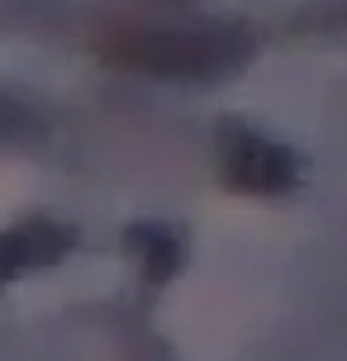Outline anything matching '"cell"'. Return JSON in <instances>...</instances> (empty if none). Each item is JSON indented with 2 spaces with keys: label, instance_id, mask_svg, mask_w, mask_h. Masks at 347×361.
Instances as JSON below:
<instances>
[{
  "label": "cell",
  "instance_id": "3957f363",
  "mask_svg": "<svg viewBox=\"0 0 347 361\" xmlns=\"http://www.w3.org/2000/svg\"><path fill=\"white\" fill-rule=\"evenodd\" d=\"M76 247V233L67 224H53V219H29L10 233H0V281L10 276H24V271H43L62 262V257Z\"/></svg>",
  "mask_w": 347,
  "mask_h": 361
},
{
  "label": "cell",
  "instance_id": "7a4b0ae2",
  "mask_svg": "<svg viewBox=\"0 0 347 361\" xmlns=\"http://www.w3.org/2000/svg\"><path fill=\"white\" fill-rule=\"evenodd\" d=\"M219 176L229 190L238 195H291L300 185V157H295L286 143L267 138L262 128L243 124V119H229L219 124Z\"/></svg>",
  "mask_w": 347,
  "mask_h": 361
},
{
  "label": "cell",
  "instance_id": "277c9868",
  "mask_svg": "<svg viewBox=\"0 0 347 361\" xmlns=\"http://www.w3.org/2000/svg\"><path fill=\"white\" fill-rule=\"evenodd\" d=\"M128 252L138 257V267H143L147 281H171L185 262V243L176 228H162V224H138V228H128Z\"/></svg>",
  "mask_w": 347,
  "mask_h": 361
},
{
  "label": "cell",
  "instance_id": "6da1fadb",
  "mask_svg": "<svg viewBox=\"0 0 347 361\" xmlns=\"http://www.w3.org/2000/svg\"><path fill=\"white\" fill-rule=\"evenodd\" d=\"M257 53L248 24H138L105 43V57L124 72L157 81H224Z\"/></svg>",
  "mask_w": 347,
  "mask_h": 361
}]
</instances>
